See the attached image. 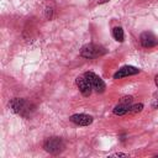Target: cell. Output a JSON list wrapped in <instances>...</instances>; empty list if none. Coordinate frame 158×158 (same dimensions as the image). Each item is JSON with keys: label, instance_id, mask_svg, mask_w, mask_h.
Wrapping results in <instances>:
<instances>
[{"label": "cell", "instance_id": "cell-1", "mask_svg": "<svg viewBox=\"0 0 158 158\" xmlns=\"http://www.w3.org/2000/svg\"><path fill=\"white\" fill-rule=\"evenodd\" d=\"M10 107L15 114L22 117H30L35 111V105H32L30 101L25 99H19V98H15L10 101Z\"/></svg>", "mask_w": 158, "mask_h": 158}, {"label": "cell", "instance_id": "cell-2", "mask_svg": "<svg viewBox=\"0 0 158 158\" xmlns=\"http://www.w3.org/2000/svg\"><path fill=\"white\" fill-rule=\"evenodd\" d=\"M105 48L99 46V44H94V43H89L83 46V48L80 49V56L83 58L86 59H93V58H98L102 54H105Z\"/></svg>", "mask_w": 158, "mask_h": 158}, {"label": "cell", "instance_id": "cell-3", "mask_svg": "<svg viewBox=\"0 0 158 158\" xmlns=\"http://www.w3.org/2000/svg\"><path fill=\"white\" fill-rule=\"evenodd\" d=\"M64 142L62 138L59 137H49L44 141L43 143V148L46 152L52 153V154H58L64 149Z\"/></svg>", "mask_w": 158, "mask_h": 158}, {"label": "cell", "instance_id": "cell-4", "mask_svg": "<svg viewBox=\"0 0 158 158\" xmlns=\"http://www.w3.org/2000/svg\"><path fill=\"white\" fill-rule=\"evenodd\" d=\"M84 77L86 78V80H88L89 84L91 85L93 90H95L96 93H102V91L105 90L106 85H105L104 80H102L98 74H95V73H93V72H86V73H84Z\"/></svg>", "mask_w": 158, "mask_h": 158}, {"label": "cell", "instance_id": "cell-5", "mask_svg": "<svg viewBox=\"0 0 158 158\" xmlns=\"http://www.w3.org/2000/svg\"><path fill=\"white\" fill-rule=\"evenodd\" d=\"M132 105V96H125L121 99V101L114 107V114L122 116L130 112V107Z\"/></svg>", "mask_w": 158, "mask_h": 158}, {"label": "cell", "instance_id": "cell-6", "mask_svg": "<svg viewBox=\"0 0 158 158\" xmlns=\"http://www.w3.org/2000/svg\"><path fill=\"white\" fill-rule=\"evenodd\" d=\"M139 42L142 44V47L144 48H151V47H154L158 44V38L149 31H146L143 33H141L139 36Z\"/></svg>", "mask_w": 158, "mask_h": 158}, {"label": "cell", "instance_id": "cell-7", "mask_svg": "<svg viewBox=\"0 0 158 158\" xmlns=\"http://www.w3.org/2000/svg\"><path fill=\"white\" fill-rule=\"evenodd\" d=\"M75 83H77V86L79 88V91H80L84 96H89V95L91 94L93 88H91V85L89 84V81L86 80V78H85L84 75L78 77V78L75 79Z\"/></svg>", "mask_w": 158, "mask_h": 158}, {"label": "cell", "instance_id": "cell-8", "mask_svg": "<svg viewBox=\"0 0 158 158\" xmlns=\"http://www.w3.org/2000/svg\"><path fill=\"white\" fill-rule=\"evenodd\" d=\"M69 120L73 123L78 125V126H88V125H90L93 122V117L89 116V115H86V114H75V115H72L69 117Z\"/></svg>", "mask_w": 158, "mask_h": 158}, {"label": "cell", "instance_id": "cell-9", "mask_svg": "<svg viewBox=\"0 0 158 158\" xmlns=\"http://www.w3.org/2000/svg\"><path fill=\"white\" fill-rule=\"evenodd\" d=\"M137 73H139V69L138 68L132 67V65H125V67L120 68L114 74V78L115 79H120V78H125V77H128V75H135Z\"/></svg>", "mask_w": 158, "mask_h": 158}, {"label": "cell", "instance_id": "cell-10", "mask_svg": "<svg viewBox=\"0 0 158 158\" xmlns=\"http://www.w3.org/2000/svg\"><path fill=\"white\" fill-rule=\"evenodd\" d=\"M112 36H114V38L117 41V42H122L123 41V30L121 28V27H114V30H112Z\"/></svg>", "mask_w": 158, "mask_h": 158}, {"label": "cell", "instance_id": "cell-11", "mask_svg": "<svg viewBox=\"0 0 158 158\" xmlns=\"http://www.w3.org/2000/svg\"><path fill=\"white\" fill-rule=\"evenodd\" d=\"M142 109H143V105H142V104L131 105V107H130V112H128V114H136V112H139V111H142Z\"/></svg>", "mask_w": 158, "mask_h": 158}, {"label": "cell", "instance_id": "cell-12", "mask_svg": "<svg viewBox=\"0 0 158 158\" xmlns=\"http://www.w3.org/2000/svg\"><path fill=\"white\" fill-rule=\"evenodd\" d=\"M52 9L51 7H48V9H46V16H47V19H51L52 17Z\"/></svg>", "mask_w": 158, "mask_h": 158}, {"label": "cell", "instance_id": "cell-13", "mask_svg": "<svg viewBox=\"0 0 158 158\" xmlns=\"http://www.w3.org/2000/svg\"><path fill=\"white\" fill-rule=\"evenodd\" d=\"M111 157H127V154L126 153H114V154H111Z\"/></svg>", "mask_w": 158, "mask_h": 158}, {"label": "cell", "instance_id": "cell-14", "mask_svg": "<svg viewBox=\"0 0 158 158\" xmlns=\"http://www.w3.org/2000/svg\"><path fill=\"white\" fill-rule=\"evenodd\" d=\"M107 1H109V0H98L99 4H104V2H107Z\"/></svg>", "mask_w": 158, "mask_h": 158}, {"label": "cell", "instance_id": "cell-15", "mask_svg": "<svg viewBox=\"0 0 158 158\" xmlns=\"http://www.w3.org/2000/svg\"><path fill=\"white\" fill-rule=\"evenodd\" d=\"M154 81H156V85H157V88H158V75H156V78H154Z\"/></svg>", "mask_w": 158, "mask_h": 158}]
</instances>
